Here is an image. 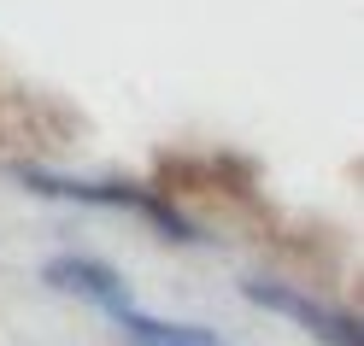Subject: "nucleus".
Returning a JSON list of instances; mask_svg holds the SVG:
<instances>
[{
  "instance_id": "f257e3e1",
  "label": "nucleus",
  "mask_w": 364,
  "mask_h": 346,
  "mask_svg": "<svg viewBox=\"0 0 364 346\" xmlns=\"http://www.w3.org/2000/svg\"><path fill=\"white\" fill-rule=\"evenodd\" d=\"M253 299L259 306H277V311H288L294 323H306V329H323V340H335V346H358V329L341 311H323V306H311V299H300V293H288V288H253Z\"/></svg>"
},
{
  "instance_id": "7ed1b4c3",
  "label": "nucleus",
  "mask_w": 364,
  "mask_h": 346,
  "mask_svg": "<svg viewBox=\"0 0 364 346\" xmlns=\"http://www.w3.org/2000/svg\"><path fill=\"white\" fill-rule=\"evenodd\" d=\"M48 276H53V282H71V293L100 299L106 311H118V306H124V293H118V276H112V270H100V264H53Z\"/></svg>"
},
{
  "instance_id": "f03ea898",
  "label": "nucleus",
  "mask_w": 364,
  "mask_h": 346,
  "mask_svg": "<svg viewBox=\"0 0 364 346\" xmlns=\"http://www.w3.org/2000/svg\"><path fill=\"white\" fill-rule=\"evenodd\" d=\"M112 317H118L124 329H129V340H135V346H218L206 329H165V323H147V317H135L129 306H118Z\"/></svg>"
}]
</instances>
